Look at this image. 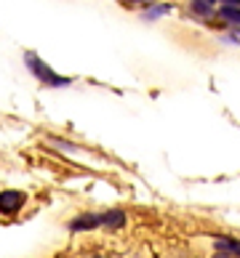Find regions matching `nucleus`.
<instances>
[{
    "instance_id": "nucleus-10",
    "label": "nucleus",
    "mask_w": 240,
    "mask_h": 258,
    "mask_svg": "<svg viewBox=\"0 0 240 258\" xmlns=\"http://www.w3.org/2000/svg\"><path fill=\"white\" fill-rule=\"evenodd\" d=\"M96 258H102V255H96ZM107 258H110V255H107Z\"/></svg>"
},
{
    "instance_id": "nucleus-4",
    "label": "nucleus",
    "mask_w": 240,
    "mask_h": 258,
    "mask_svg": "<svg viewBox=\"0 0 240 258\" xmlns=\"http://www.w3.org/2000/svg\"><path fill=\"white\" fill-rule=\"evenodd\" d=\"M102 226H107V229H123V226H126V210H120V208L104 210V213H102Z\"/></svg>"
},
{
    "instance_id": "nucleus-7",
    "label": "nucleus",
    "mask_w": 240,
    "mask_h": 258,
    "mask_svg": "<svg viewBox=\"0 0 240 258\" xmlns=\"http://www.w3.org/2000/svg\"><path fill=\"white\" fill-rule=\"evenodd\" d=\"M219 14H222L229 24L240 27V6H229V3H227V6H222V11H219Z\"/></svg>"
},
{
    "instance_id": "nucleus-1",
    "label": "nucleus",
    "mask_w": 240,
    "mask_h": 258,
    "mask_svg": "<svg viewBox=\"0 0 240 258\" xmlns=\"http://www.w3.org/2000/svg\"><path fill=\"white\" fill-rule=\"evenodd\" d=\"M24 64H27V70H30L43 85H48V88H67V85H72V78L54 72L51 67H48V64L40 59V56L32 53V51H27V53H24Z\"/></svg>"
},
{
    "instance_id": "nucleus-9",
    "label": "nucleus",
    "mask_w": 240,
    "mask_h": 258,
    "mask_svg": "<svg viewBox=\"0 0 240 258\" xmlns=\"http://www.w3.org/2000/svg\"><path fill=\"white\" fill-rule=\"evenodd\" d=\"M136 3H152V0H136Z\"/></svg>"
},
{
    "instance_id": "nucleus-8",
    "label": "nucleus",
    "mask_w": 240,
    "mask_h": 258,
    "mask_svg": "<svg viewBox=\"0 0 240 258\" xmlns=\"http://www.w3.org/2000/svg\"><path fill=\"white\" fill-rule=\"evenodd\" d=\"M171 11V6L168 3H160V6H152V8H147L141 16L147 19V22H152V19H158V16H163V14H168Z\"/></svg>"
},
{
    "instance_id": "nucleus-5",
    "label": "nucleus",
    "mask_w": 240,
    "mask_h": 258,
    "mask_svg": "<svg viewBox=\"0 0 240 258\" xmlns=\"http://www.w3.org/2000/svg\"><path fill=\"white\" fill-rule=\"evenodd\" d=\"M214 245H216V250H224V253H229V255L240 258V242H237V240H232V237L216 234V237H214Z\"/></svg>"
},
{
    "instance_id": "nucleus-6",
    "label": "nucleus",
    "mask_w": 240,
    "mask_h": 258,
    "mask_svg": "<svg viewBox=\"0 0 240 258\" xmlns=\"http://www.w3.org/2000/svg\"><path fill=\"white\" fill-rule=\"evenodd\" d=\"M214 6H216V0H192V11L198 16H211L214 14Z\"/></svg>"
},
{
    "instance_id": "nucleus-3",
    "label": "nucleus",
    "mask_w": 240,
    "mask_h": 258,
    "mask_svg": "<svg viewBox=\"0 0 240 258\" xmlns=\"http://www.w3.org/2000/svg\"><path fill=\"white\" fill-rule=\"evenodd\" d=\"M102 226V213H80V216H75L70 224H67V229L70 232H91V229H99Z\"/></svg>"
},
{
    "instance_id": "nucleus-2",
    "label": "nucleus",
    "mask_w": 240,
    "mask_h": 258,
    "mask_svg": "<svg viewBox=\"0 0 240 258\" xmlns=\"http://www.w3.org/2000/svg\"><path fill=\"white\" fill-rule=\"evenodd\" d=\"M24 203H27V195L19 192V189H6V192H0V213L3 216L19 213Z\"/></svg>"
}]
</instances>
